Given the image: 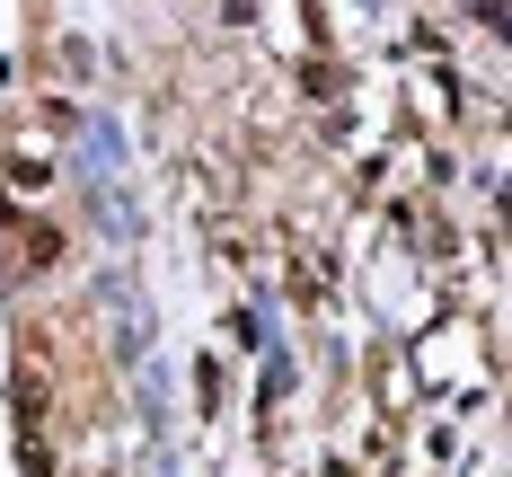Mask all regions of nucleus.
Returning a JSON list of instances; mask_svg holds the SVG:
<instances>
[{"mask_svg": "<svg viewBox=\"0 0 512 477\" xmlns=\"http://www.w3.org/2000/svg\"><path fill=\"white\" fill-rule=\"evenodd\" d=\"M18 257L36 265V274H45V265H53V257H62V230H27V248H18Z\"/></svg>", "mask_w": 512, "mask_h": 477, "instance_id": "1", "label": "nucleus"}]
</instances>
